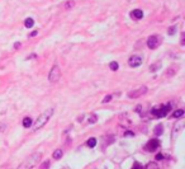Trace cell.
<instances>
[{
    "label": "cell",
    "instance_id": "obj_1",
    "mask_svg": "<svg viewBox=\"0 0 185 169\" xmlns=\"http://www.w3.org/2000/svg\"><path fill=\"white\" fill-rule=\"evenodd\" d=\"M53 114V108H48L47 111H44L43 113H41L38 116V118L34 122V126H33V131H37V130L42 129V127L48 122V120L51 118V116Z\"/></svg>",
    "mask_w": 185,
    "mask_h": 169
},
{
    "label": "cell",
    "instance_id": "obj_2",
    "mask_svg": "<svg viewBox=\"0 0 185 169\" xmlns=\"http://www.w3.org/2000/svg\"><path fill=\"white\" fill-rule=\"evenodd\" d=\"M41 158H42V153H36V154L28 157L17 169H32L38 164V161L41 160Z\"/></svg>",
    "mask_w": 185,
    "mask_h": 169
},
{
    "label": "cell",
    "instance_id": "obj_3",
    "mask_svg": "<svg viewBox=\"0 0 185 169\" xmlns=\"http://www.w3.org/2000/svg\"><path fill=\"white\" fill-rule=\"evenodd\" d=\"M170 109H171L170 104H165V106H161V107H158V108H154L151 112H152V114H154L156 118H161V117L166 116Z\"/></svg>",
    "mask_w": 185,
    "mask_h": 169
},
{
    "label": "cell",
    "instance_id": "obj_4",
    "mask_svg": "<svg viewBox=\"0 0 185 169\" xmlns=\"http://www.w3.org/2000/svg\"><path fill=\"white\" fill-rule=\"evenodd\" d=\"M61 78V70H60L58 65H53L52 69L50 70V74H48V80L51 83H56L60 80Z\"/></svg>",
    "mask_w": 185,
    "mask_h": 169
},
{
    "label": "cell",
    "instance_id": "obj_5",
    "mask_svg": "<svg viewBox=\"0 0 185 169\" xmlns=\"http://www.w3.org/2000/svg\"><path fill=\"white\" fill-rule=\"evenodd\" d=\"M160 43H161V38H160V36H157V34L150 36L148 40H147V47L151 50L157 49V47L160 46Z\"/></svg>",
    "mask_w": 185,
    "mask_h": 169
},
{
    "label": "cell",
    "instance_id": "obj_6",
    "mask_svg": "<svg viewBox=\"0 0 185 169\" xmlns=\"http://www.w3.org/2000/svg\"><path fill=\"white\" fill-rule=\"evenodd\" d=\"M146 93H147V87H139L138 89H135V90H131L128 94V98H131V99H133V98H139L141 95H145Z\"/></svg>",
    "mask_w": 185,
    "mask_h": 169
},
{
    "label": "cell",
    "instance_id": "obj_7",
    "mask_svg": "<svg viewBox=\"0 0 185 169\" xmlns=\"http://www.w3.org/2000/svg\"><path fill=\"white\" fill-rule=\"evenodd\" d=\"M142 61H143V57L139 56V55H132L129 57L128 60V65L131 68H138V66L142 65Z\"/></svg>",
    "mask_w": 185,
    "mask_h": 169
},
{
    "label": "cell",
    "instance_id": "obj_8",
    "mask_svg": "<svg viewBox=\"0 0 185 169\" xmlns=\"http://www.w3.org/2000/svg\"><path fill=\"white\" fill-rule=\"evenodd\" d=\"M158 146H160V141H158L157 139H152L145 145V150L148 153H152V151H155L156 149H158Z\"/></svg>",
    "mask_w": 185,
    "mask_h": 169
},
{
    "label": "cell",
    "instance_id": "obj_9",
    "mask_svg": "<svg viewBox=\"0 0 185 169\" xmlns=\"http://www.w3.org/2000/svg\"><path fill=\"white\" fill-rule=\"evenodd\" d=\"M131 18L136 19V21H138V19H142V18H143V12L141 10V9H135V10L131 12Z\"/></svg>",
    "mask_w": 185,
    "mask_h": 169
},
{
    "label": "cell",
    "instance_id": "obj_10",
    "mask_svg": "<svg viewBox=\"0 0 185 169\" xmlns=\"http://www.w3.org/2000/svg\"><path fill=\"white\" fill-rule=\"evenodd\" d=\"M178 70H179V66H171V68H169L166 70L165 75H166V76H173V75H175V73H176Z\"/></svg>",
    "mask_w": 185,
    "mask_h": 169
},
{
    "label": "cell",
    "instance_id": "obj_11",
    "mask_svg": "<svg viewBox=\"0 0 185 169\" xmlns=\"http://www.w3.org/2000/svg\"><path fill=\"white\" fill-rule=\"evenodd\" d=\"M63 155V151L61 150V149H57V150H55L53 151V159H55V160H60V159H61V157Z\"/></svg>",
    "mask_w": 185,
    "mask_h": 169
},
{
    "label": "cell",
    "instance_id": "obj_12",
    "mask_svg": "<svg viewBox=\"0 0 185 169\" xmlns=\"http://www.w3.org/2000/svg\"><path fill=\"white\" fill-rule=\"evenodd\" d=\"M22 125H23L25 129L31 127L32 126V118H31V117H25V118L23 120V122H22Z\"/></svg>",
    "mask_w": 185,
    "mask_h": 169
},
{
    "label": "cell",
    "instance_id": "obj_13",
    "mask_svg": "<svg viewBox=\"0 0 185 169\" xmlns=\"http://www.w3.org/2000/svg\"><path fill=\"white\" fill-rule=\"evenodd\" d=\"M181 129H183V122H179L178 125H175V129H174V131H173V136H174V138L178 135V132H179Z\"/></svg>",
    "mask_w": 185,
    "mask_h": 169
},
{
    "label": "cell",
    "instance_id": "obj_14",
    "mask_svg": "<svg viewBox=\"0 0 185 169\" xmlns=\"http://www.w3.org/2000/svg\"><path fill=\"white\" fill-rule=\"evenodd\" d=\"M33 24H34V21H33V18H27L24 21V25L27 28H32L33 27Z\"/></svg>",
    "mask_w": 185,
    "mask_h": 169
},
{
    "label": "cell",
    "instance_id": "obj_15",
    "mask_svg": "<svg viewBox=\"0 0 185 169\" xmlns=\"http://www.w3.org/2000/svg\"><path fill=\"white\" fill-rule=\"evenodd\" d=\"M184 116V111L183 109H176L175 112L173 113V117L174 118H180V117Z\"/></svg>",
    "mask_w": 185,
    "mask_h": 169
},
{
    "label": "cell",
    "instance_id": "obj_16",
    "mask_svg": "<svg viewBox=\"0 0 185 169\" xmlns=\"http://www.w3.org/2000/svg\"><path fill=\"white\" fill-rule=\"evenodd\" d=\"M72 6H75V1L74 0H67V1L63 4V9H70V8H72Z\"/></svg>",
    "mask_w": 185,
    "mask_h": 169
},
{
    "label": "cell",
    "instance_id": "obj_17",
    "mask_svg": "<svg viewBox=\"0 0 185 169\" xmlns=\"http://www.w3.org/2000/svg\"><path fill=\"white\" fill-rule=\"evenodd\" d=\"M161 68V64L160 62H156V64H152L151 66H150V71H157L158 69Z\"/></svg>",
    "mask_w": 185,
    "mask_h": 169
},
{
    "label": "cell",
    "instance_id": "obj_18",
    "mask_svg": "<svg viewBox=\"0 0 185 169\" xmlns=\"http://www.w3.org/2000/svg\"><path fill=\"white\" fill-rule=\"evenodd\" d=\"M86 145L89 146V148H94V146L97 145V139H95V138L89 139V140H88V142H86Z\"/></svg>",
    "mask_w": 185,
    "mask_h": 169
},
{
    "label": "cell",
    "instance_id": "obj_19",
    "mask_svg": "<svg viewBox=\"0 0 185 169\" xmlns=\"http://www.w3.org/2000/svg\"><path fill=\"white\" fill-rule=\"evenodd\" d=\"M109 68H110V70H113V71H117L118 68H119V65H118L117 61H112L109 64Z\"/></svg>",
    "mask_w": 185,
    "mask_h": 169
},
{
    "label": "cell",
    "instance_id": "obj_20",
    "mask_svg": "<svg viewBox=\"0 0 185 169\" xmlns=\"http://www.w3.org/2000/svg\"><path fill=\"white\" fill-rule=\"evenodd\" d=\"M162 133V125H157L155 127V136H160Z\"/></svg>",
    "mask_w": 185,
    "mask_h": 169
},
{
    "label": "cell",
    "instance_id": "obj_21",
    "mask_svg": "<svg viewBox=\"0 0 185 169\" xmlns=\"http://www.w3.org/2000/svg\"><path fill=\"white\" fill-rule=\"evenodd\" d=\"M176 32V25H173V27H170L169 28V31H167V34L169 36H173V34Z\"/></svg>",
    "mask_w": 185,
    "mask_h": 169
},
{
    "label": "cell",
    "instance_id": "obj_22",
    "mask_svg": "<svg viewBox=\"0 0 185 169\" xmlns=\"http://www.w3.org/2000/svg\"><path fill=\"white\" fill-rule=\"evenodd\" d=\"M145 169H158V167H157V165H156L155 163H150V164L146 165Z\"/></svg>",
    "mask_w": 185,
    "mask_h": 169
},
{
    "label": "cell",
    "instance_id": "obj_23",
    "mask_svg": "<svg viewBox=\"0 0 185 169\" xmlns=\"http://www.w3.org/2000/svg\"><path fill=\"white\" fill-rule=\"evenodd\" d=\"M112 98H113V95H112V94H108L107 97H105L104 99H103V103H108L109 101H112Z\"/></svg>",
    "mask_w": 185,
    "mask_h": 169
},
{
    "label": "cell",
    "instance_id": "obj_24",
    "mask_svg": "<svg viewBox=\"0 0 185 169\" xmlns=\"http://www.w3.org/2000/svg\"><path fill=\"white\" fill-rule=\"evenodd\" d=\"M97 116H95V114H92V116L90 117V120H89V123H95V122H97Z\"/></svg>",
    "mask_w": 185,
    "mask_h": 169
},
{
    "label": "cell",
    "instance_id": "obj_25",
    "mask_svg": "<svg viewBox=\"0 0 185 169\" xmlns=\"http://www.w3.org/2000/svg\"><path fill=\"white\" fill-rule=\"evenodd\" d=\"M162 159H164V155H162V154H157V155H156V160H162Z\"/></svg>",
    "mask_w": 185,
    "mask_h": 169
},
{
    "label": "cell",
    "instance_id": "obj_26",
    "mask_svg": "<svg viewBox=\"0 0 185 169\" xmlns=\"http://www.w3.org/2000/svg\"><path fill=\"white\" fill-rule=\"evenodd\" d=\"M132 169H141V165H139L138 163H136V164L132 167Z\"/></svg>",
    "mask_w": 185,
    "mask_h": 169
},
{
    "label": "cell",
    "instance_id": "obj_27",
    "mask_svg": "<svg viewBox=\"0 0 185 169\" xmlns=\"http://www.w3.org/2000/svg\"><path fill=\"white\" fill-rule=\"evenodd\" d=\"M124 136H133V132L127 131V132H124Z\"/></svg>",
    "mask_w": 185,
    "mask_h": 169
},
{
    "label": "cell",
    "instance_id": "obj_28",
    "mask_svg": "<svg viewBox=\"0 0 185 169\" xmlns=\"http://www.w3.org/2000/svg\"><path fill=\"white\" fill-rule=\"evenodd\" d=\"M31 37H34V36H37V31H34V32H32V33L29 34Z\"/></svg>",
    "mask_w": 185,
    "mask_h": 169
}]
</instances>
